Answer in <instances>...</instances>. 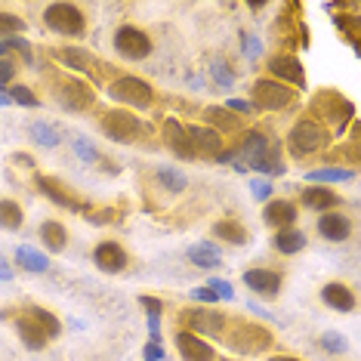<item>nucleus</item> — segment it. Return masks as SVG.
<instances>
[{
    "label": "nucleus",
    "mask_w": 361,
    "mask_h": 361,
    "mask_svg": "<svg viewBox=\"0 0 361 361\" xmlns=\"http://www.w3.org/2000/svg\"><path fill=\"white\" fill-rule=\"evenodd\" d=\"M312 111H315L318 124H331L343 133L346 130L349 121H355V109H352L349 99H343V93H336V90H322V93H315V99H312Z\"/></svg>",
    "instance_id": "nucleus-1"
},
{
    "label": "nucleus",
    "mask_w": 361,
    "mask_h": 361,
    "mask_svg": "<svg viewBox=\"0 0 361 361\" xmlns=\"http://www.w3.org/2000/svg\"><path fill=\"white\" fill-rule=\"evenodd\" d=\"M287 145H290V152L302 158V154H315L331 145V133H327V127H322L315 118H300L297 124H293L290 136H287Z\"/></svg>",
    "instance_id": "nucleus-2"
},
{
    "label": "nucleus",
    "mask_w": 361,
    "mask_h": 361,
    "mask_svg": "<svg viewBox=\"0 0 361 361\" xmlns=\"http://www.w3.org/2000/svg\"><path fill=\"white\" fill-rule=\"evenodd\" d=\"M109 96L121 105H130V109H152L154 105V87L142 78L124 75V78H114L109 84Z\"/></svg>",
    "instance_id": "nucleus-3"
},
{
    "label": "nucleus",
    "mask_w": 361,
    "mask_h": 361,
    "mask_svg": "<svg viewBox=\"0 0 361 361\" xmlns=\"http://www.w3.org/2000/svg\"><path fill=\"white\" fill-rule=\"evenodd\" d=\"M250 96H253L250 105L253 109H262V111H284V109H290V105L297 102V90L278 84V80H272V78L253 80Z\"/></svg>",
    "instance_id": "nucleus-4"
},
{
    "label": "nucleus",
    "mask_w": 361,
    "mask_h": 361,
    "mask_svg": "<svg viewBox=\"0 0 361 361\" xmlns=\"http://www.w3.org/2000/svg\"><path fill=\"white\" fill-rule=\"evenodd\" d=\"M44 22H47V28L62 37H80L87 28L84 13H80V6H75V4H50L44 10Z\"/></svg>",
    "instance_id": "nucleus-5"
},
{
    "label": "nucleus",
    "mask_w": 361,
    "mask_h": 361,
    "mask_svg": "<svg viewBox=\"0 0 361 361\" xmlns=\"http://www.w3.org/2000/svg\"><path fill=\"white\" fill-rule=\"evenodd\" d=\"M102 133L109 139H114V142H136V139L145 133V127L133 111L111 109V111L102 114Z\"/></svg>",
    "instance_id": "nucleus-6"
},
{
    "label": "nucleus",
    "mask_w": 361,
    "mask_h": 361,
    "mask_svg": "<svg viewBox=\"0 0 361 361\" xmlns=\"http://www.w3.org/2000/svg\"><path fill=\"white\" fill-rule=\"evenodd\" d=\"M275 343L272 331H266L262 324H238L232 334H228V346H232L235 352H241V355H259V352H266L269 346Z\"/></svg>",
    "instance_id": "nucleus-7"
},
{
    "label": "nucleus",
    "mask_w": 361,
    "mask_h": 361,
    "mask_svg": "<svg viewBox=\"0 0 361 361\" xmlns=\"http://www.w3.org/2000/svg\"><path fill=\"white\" fill-rule=\"evenodd\" d=\"M53 93H56V99H59L62 109H68V111H87L90 105L96 102L93 90H90L84 80L68 78V75L53 80Z\"/></svg>",
    "instance_id": "nucleus-8"
},
{
    "label": "nucleus",
    "mask_w": 361,
    "mask_h": 361,
    "mask_svg": "<svg viewBox=\"0 0 361 361\" xmlns=\"http://www.w3.org/2000/svg\"><path fill=\"white\" fill-rule=\"evenodd\" d=\"M226 318L223 312L216 309H183L179 312V322H183V331L188 334H207V336H219L226 331Z\"/></svg>",
    "instance_id": "nucleus-9"
},
{
    "label": "nucleus",
    "mask_w": 361,
    "mask_h": 361,
    "mask_svg": "<svg viewBox=\"0 0 361 361\" xmlns=\"http://www.w3.org/2000/svg\"><path fill=\"white\" fill-rule=\"evenodd\" d=\"M114 50L124 56V59L139 62L145 56H152V37L136 25H121L114 31Z\"/></svg>",
    "instance_id": "nucleus-10"
},
{
    "label": "nucleus",
    "mask_w": 361,
    "mask_h": 361,
    "mask_svg": "<svg viewBox=\"0 0 361 361\" xmlns=\"http://www.w3.org/2000/svg\"><path fill=\"white\" fill-rule=\"evenodd\" d=\"M269 71H272V80H278V84H284L290 90L306 87V71H302L297 56H290V53L272 56V59H269Z\"/></svg>",
    "instance_id": "nucleus-11"
},
{
    "label": "nucleus",
    "mask_w": 361,
    "mask_h": 361,
    "mask_svg": "<svg viewBox=\"0 0 361 361\" xmlns=\"http://www.w3.org/2000/svg\"><path fill=\"white\" fill-rule=\"evenodd\" d=\"M35 185H37V192H44L47 198H50L56 207H65V210H75V213H84L87 207L78 201V195L71 192L65 183H59L56 176H44V173H35Z\"/></svg>",
    "instance_id": "nucleus-12"
},
{
    "label": "nucleus",
    "mask_w": 361,
    "mask_h": 361,
    "mask_svg": "<svg viewBox=\"0 0 361 361\" xmlns=\"http://www.w3.org/2000/svg\"><path fill=\"white\" fill-rule=\"evenodd\" d=\"M53 59L62 62L68 71H80V75H96V68H99V62H96V56L84 50V47H59V50H53Z\"/></svg>",
    "instance_id": "nucleus-13"
},
{
    "label": "nucleus",
    "mask_w": 361,
    "mask_h": 361,
    "mask_svg": "<svg viewBox=\"0 0 361 361\" xmlns=\"http://www.w3.org/2000/svg\"><path fill=\"white\" fill-rule=\"evenodd\" d=\"M176 349L183 361H216V352H213L210 343H204L198 334H188V331H179L176 334Z\"/></svg>",
    "instance_id": "nucleus-14"
},
{
    "label": "nucleus",
    "mask_w": 361,
    "mask_h": 361,
    "mask_svg": "<svg viewBox=\"0 0 361 361\" xmlns=\"http://www.w3.org/2000/svg\"><path fill=\"white\" fill-rule=\"evenodd\" d=\"M185 136H188V142H192L195 154H210V158H216V154L223 152V136L210 127L192 124V127H185Z\"/></svg>",
    "instance_id": "nucleus-15"
},
{
    "label": "nucleus",
    "mask_w": 361,
    "mask_h": 361,
    "mask_svg": "<svg viewBox=\"0 0 361 361\" xmlns=\"http://www.w3.org/2000/svg\"><path fill=\"white\" fill-rule=\"evenodd\" d=\"M93 259H96V266L102 269V272H124L127 269V250L121 247L118 241H102V244H96V250H93Z\"/></svg>",
    "instance_id": "nucleus-16"
},
{
    "label": "nucleus",
    "mask_w": 361,
    "mask_h": 361,
    "mask_svg": "<svg viewBox=\"0 0 361 361\" xmlns=\"http://www.w3.org/2000/svg\"><path fill=\"white\" fill-rule=\"evenodd\" d=\"M244 284H247L253 293L269 297V300L281 293V275L272 272V269H250V272H244Z\"/></svg>",
    "instance_id": "nucleus-17"
},
{
    "label": "nucleus",
    "mask_w": 361,
    "mask_h": 361,
    "mask_svg": "<svg viewBox=\"0 0 361 361\" xmlns=\"http://www.w3.org/2000/svg\"><path fill=\"white\" fill-rule=\"evenodd\" d=\"M161 130H164V139H167V145L173 149V154L179 161H195V158H198L195 149H192V142H188V136H185V127L179 124L176 118H167Z\"/></svg>",
    "instance_id": "nucleus-18"
},
{
    "label": "nucleus",
    "mask_w": 361,
    "mask_h": 361,
    "mask_svg": "<svg viewBox=\"0 0 361 361\" xmlns=\"http://www.w3.org/2000/svg\"><path fill=\"white\" fill-rule=\"evenodd\" d=\"M262 219H266V226L272 228H293V223H297V204L290 201H269L266 210H262Z\"/></svg>",
    "instance_id": "nucleus-19"
},
{
    "label": "nucleus",
    "mask_w": 361,
    "mask_h": 361,
    "mask_svg": "<svg viewBox=\"0 0 361 361\" xmlns=\"http://www.w3.org/2000/svg\"><path fill=\"white\" fill-rule=\"evenodd\" d=\"M318 235L327 238V241H346L352 235V219L343 216V213H324L322 219H318Z\"/></svg>",
    "instance_id": "nucleus-20"
},
{
    "label": "nucleus",
    "mask_w": 361,
    "mask_h": 361,
    "mask_svg": "<svg viewBox=\"0 0 361 361\" xmlns=\"http://www.w3.org/2000/svg\"><path fill=\"white\" fill-rule=\"evenodd\" d=\"M204 121H207V127L216 130L219 136H223V133H238V130H241V124H244L238 114H232L228 109H223V105H210V109H204Z\"/></svg>",
    "instance_id": "nucleus-21"
},
{
    "label": "nucleus",
    "mask_w": 361,
    "mask_h": 361,
    "mask_svg": "<svg viewBox=\"0 0 361 361\" xmlns=\"http://www.w3.org/2000/svg\"><path fill=\"white\" fill-rule=\"evenodd\" d=\"M300 201L306 204L309 210H322V213H331L336 204H340V195H334L327 185H306L300 195Z\"/></svg>",
    "instance_id": "nucleus-22"
},
{
    "label": "nucleus",
    "mask_w": 361,
    "mask_h": 361,
    "mask_svg": "<svg viewBox=\"0 0 361 361\" xmlns=\"http://www.w3.org/2000/svg\"><path fill=\"white\" fill-rule=\"evenodd\" d=\"M322 300H324V306H331L336 312H352V309H355V293H352L346 284H340V281L324 284Z\"/></svg>",
    "instance_id": "nucleus-23"
},
{
    "label": "nucleus",
    "mask_w": 361,
    "mask_h": 361,
    "mask_svg": "<svg viewBox=\"0 0 361 361\" xmlns=\"http://www.w3.org/2000/svg\"><path fill=\"white\" fill-rule=\"evenodd\" d=\"M16 331H19L22 343H25L28 349H35V352H37V349H44V346H47V334L40 331V324L28 315V312H25V315L16 318Z\"/></svg>",
    "instance_id": "nucleus-24"
},
{
    "label": "nucleus",
    "mask_w": 361,
    "mask_h": 361,
    "mask_svg": "<svg viewBox=\"0 0 361 361\" xmlns=\"http://www.w3.org/2000/svg\"><path fill=\"white\" fill-rule=\"evenodd\" d=\"M37 235H40V241H44V247L50 253H62L65 244H68V232H65V226L56 223V219H47V223L37 228Z\"/></svg>",
    "instance_id": "nucleus-25"
},
{
    "label": "nucleus",
    "mask_w": 361,
    "mask_h": 361,
    "mask_svg": "<svg viewBox=\"0 0 361 361\" xmlns=\"http://www.w3.org/2000/svg\"><path fill=\"white\" fill-rule=\"evenodd\" d=\"M213 235L226 244H238V247L247 244V228L238 223V219H216V223H213Z\"/></svg>",
    "instance_id": "nucleus-26"
},
{
    "label": "nucleus",
    "mask_w": 361,
    "mask_h": 361,
    "mask_svg": "<svg viewBox=\"0 0 361 361\" xmlns=\"http://www.w3.org/2000/svg\"><path fill=\"white\" fill-rule=\"evenodd\" d=\"M272 244L278 253H300L306 247V235H302L300 228H281V232H275Z\"/></svg>",
    "instance_id": "nucleus-27"
},
{
    "label": "nucleus",
    "mask_w": 361,
    "mask_h": 361,
    "mask_svg": "<svg viewBox=\"0 0 361 361\" xmlns=\"http://www.w3.org/2000/svg\"><path fill=\"white\" fill-rule=\"evenodd\" d=\"M188 259L195 262V266H201V269H216L219 262H223V257H219V250H216V244H195L192 250H188Z\"/></svg>",
    "instance_id": "nucleus-28"
},
{
    "label": "nucleus",
    "mask_w": 361,
    "mask_h": 361,
    "mask_svg": "<svg viewBox=\"0 0 361 361\" xmlns=\"http://www.w3.org/2000/svg\"><path fill=\"white\" fill-rule=\"evenodd\" d=\"M16 262H19V269H25V272H47V269H50V259L35 247H19L16 250Z\"/></svg>",
    "instance_id": "nucleus-29"
},
{
    "label": "nucleus",
    "mask_w": 361,
    "mask_h": 361,
    "mask_svg": "<svg viewBox=\"0 0 361 361\" xmlns=\"http://www.w3.org/2000/svg\"><path fill=\"white\" fill-rule=\"evenodd\" d=\"M28 315H31V318H35V322L40 324V331L47 334V340H56V336L62 334L59 318H56L50 309H44V306H31V309H28Z\"/></svg>",
    "instance_id": "nucleus-30"
},
{
    "label": "nucleus",
    "mask_w": 361,
    "mask_h": 361,
    "mask_svg": "<svg viewBox=\"0 0 361 361\" xmlns=\"http://www.w3.org/2000/svg\"><path fill=\"white\" fill-rule=\"evenodd\" d=\"M25 223V213L16 201H0V228H6V232H16V228H22Z\"/></svg>",
    "instance_id": "nucleus-31"
},
{
    "label": "nucleus",
    "mask_w": 361,
    "mask_h": 361,
    "mask_svg": "<svg viewBox=\"0 0 361 361\" xmlns=\"http://www.w3.org/2000/svg\"><path fill=\"white\" fill-rule=\"evenodd\" d=\"M355 176L352 170H343V167H322V170H309V185H318V183H349Z\"/></svg>",
    "instance_id": "nucleus-32"
},
{
    "label": "nucleus",
    "mask_w": 361,
    "mask_h": 361,
    "mask_svg": "<svg viewBox=\"0 0 361 361\" xmlns=\"http://www.w3.org/2000/svg\"><path fill=\"white\" fill-rule=\"evenodd\" d=\"M158 183L167 188V195H183V192H185V185H188V179L179 173V170L161 167V170H158Z\"/></svg>",
    "instance_id": "nucleus-33"
},
{
    "label": "nucleus",
    "mask_w": 361,
    "mask_h": 361,
    "mask_svg": "<svg viewBox=\"0 0 361 361\" xmlns=\"http://www.w3.org/2000/svg\"><path fill=\"white\" fill-rule=\"evenodd\" d=\"M31 139H35L37 145H47V149H56V145H59V133H56L50 124H44V121L31 124Z\"/></svg>",
    "instance_id": "nucleus-34"
},
{
    "label": "nucleus",
    "mask_w": 361,
    "mask_h": 361,
    "mask_svg": "<svg viewBox=\"0 0 361 361\" xmlns=\"http://www.w3.org/2000/svg\"><path fill=\"white\" fill-rule=\"evenodd\" d=\"M25 31V22L13 13H0V40H10V37H19Z\"/></svg>",
    "instance_id": "nucleus-35"
},
{
    "label": "nucleus",
    "mask_w": 361,
    "mask_h": 361,
    "mask_svg": "<svg viewBox=\"0 0 361 361\" xmlns=\"http://www.w3.org/2000/svg\"><path fill=\"white\" fill-rule=\"evenodd\" d=\"M6 99L16 102V105H25V109H37V105H40V99L35 96V90H31V87H22V84L10 87V93H6Z\"/></svg>",
    "instance_id": "nucleus-36"
},
{
    "label": "nucleus",
    "mask_w": 361,
    "mask_h": 361,
    "mask_svg": "<svg viewBox=\"0 0 361 361\" xmlns=\"http://www.w3.org/2000/svg\"><path fill=\"white\" fill-rule=\"evenodd\" d=\"M336 28L349 37V44L358 50V16H336Z\"/></svg>",
    "instance_id": "nucleus-37"
},
{
    "label": "nucleus",
    "mask_w": 361,
    "mask_h": 361,
    "mask_svg": "<svg viewBox=\"0 0 361 361\" xmlns=\"http://www.w3.org/2000/svg\"><path fill=\"white\" fill-rule=\"evenodd\" d=\"M87 213V219H90V223H93V226H109V223H114V219H118V210H114V207H105V210H84Z\"/></svg>",
    "instance_id": "nucleus-38"
},
{
    "label": "nucleus",
    "mask_w": 361,
    "mask_h": 361,
    "mask_svg": "<svg viewBox=\"0 0 361 361\" xmlns=\"http://www.w3.org/2000/svg\"><path fill=\"white\" fill-rule=\"evenodd\" d=\"M213 80H216L219 87H232L235 84V75H232V68L223 62V59H216L213 62Z\"/></svg>",
    "instance_id": "nucleus-39"
},
{
    "label": "nucleus",
    "mask_w": 361,
    "mask_h": 361,
    "mask_svg": "<svg viewBox=\"0 0 361 361\" xmlns=\"http://www.w3.org/2000/svg\"><path fill=\"white\" fill-rule=\"evenodd\" d=\"M322 346L327 349V352H334V355H340V352H346V336L343 334H324L322 336Z\"/></svg>",
    "instance_id": "nucleus-40"
},
{
    "label": "nucleus",
    "mask_w": 361,
    "mask_h": 361,
    "mask_svg": "<svg viewBox=\"0 0 361 361\" xmlns=\"http://www.w3.org/2000/svg\"><path fill=\"white\" fill-rule=\"evenodd\" d=\"M75 152H78V158L87 161V164L99 161V152L93 149V142H90V139H75Z\"/></svg>",
    "instance_id": "nucleus-41"
},
{
    "label": "nucleus",
    "mask_w": 361,
    "mask_h": 361,
    "mask_svg": "<svg viewBox=\"0 0 361 361\" xmlns=\"http://www.w3.org/2000/svg\"><path fill=\"white\" fill-rule=\"evenodd\" d=\"M139 306L149 312V318H161V312H164V302L158 297H149V293H142V297H139Z\"/></svg>",
    "instance_id": "nucleus-42"
},
{
    "label": "nucleus",
    "mask_w": 361,
    "mask_h": 361,
    "mask_svg": "<svg viewBox=\"0 0 361 361\" xmlns=\"http://www.w3.org/2000/svg\"><path fill=\"white\" fill-rule=\"evenodd\" d=\"M250 192H253V198H257V201H266L269 195H272V183H269V179H253Z\"/></svg>",
    "instance_id": "nucleus-43"
},
{
    "label": "nucleus",
    "mask_w": 361,
    "mask_h": 361,
    "mask_svg": "<svg viewBox=\"0 0 361 361\" xmlns=\"http://www.w3.org/2000/svg\"><path fill=\"white\" fill-rule=\"evenodd\" d=\"M207 287H210L213 293H216V297H223V300H232V297H235V293H232V284L223 281V278H213Z\"/></svg>",
    "instance_id": "nucleus-44"
},
{
    "label": "nucleus",
    "mask_w": 361,
    "mask_h": 361,
    "mask_svg": "<svg viewBox=\"0 0 361 361\" xmlns=\"http://www.w3.org/2000/svg\"><path fill=\"white\" fill-rule=\"evenodd\" d=\"M13 78H16V62L4 56V59H0V87H6Z\"/></svg>",
    "instance_id": "nucleus-45"
},
{
    "label": "nucleus",
    "mask_w": 361,
    "mask_h": 361,
    "mask_svg": "<svg viewBox=\"0 0 361 361\" xmlns=\"http://www.w3.org/2000/svg\"><path fill=\"white\" fill-rule=\"evenodd\" d=\"M167 358V352H164V346L161 343H145V355H142V361H164Z\"/></svg>",
    "instance_id": "nucleus-46"
},
{
    "label": "nucleus",
    "mask_w": 361,
    "mask_h": 361,
    "mask_svg": "<svg viewBox=\"0 0 361 361\" xmlns=\"http://www.w3.org/2000/svg\"><path fill=\"white\" fill-rule=\"evenodd\" d=\"M226 109L232 111V114H250V111H253V105H250L247 99H228V102H226Z\"/></svg>",
    "instance_id": "nucleus-47"
},
{
    "label": "nucleus",
    "mask_w": 361,
    "mask_h": 361,
    "mask_svg": "<svg viewBox=\"0 0 361 361\" xmlns=\"http://www.w3.org/2000/svg\"><path fill=\"white\" fill-rule=\"evenodd\" d=\"M192 300H201V302H216L219 297L210 290V287H195V290H192Z\"/></svg>",
    "instance_id": "nucleus-48"
},
{
    "label": "nucleus",
    "mask_w": 361,
    "mask_h": 361,
    "mask_svg": "<svg viewBox=\"0 0 361 361\" xmlns=\"http://www.w3.org/2000/svg\"><path fill=\"white\" fill-rule=\"evenodd\" d=\"M10 161H13V164H22V167H28V170H35V158H31V154H22V152H16Z\"/></svg>",
    "instance_id": "nucleus-49"
},
{
    "label": "nucleus",
    "mask_w": 361,
    "mask_h": 361,
    "mask_svg": "<svg viewBox=\"0 0 361 361\" xmlns=\"http://www.w3.org/2000/svg\"><path fill=\"white\" fill-rule=\"evenodd\" d=\"M0 281H13V269H10V262H6L4 257H0Z\"/></svg>",
    "instance_id": "nucleus-50"
},
{
    "label": "nucleus",
    "mask_w": 361,
    "mask_h": 361,
    "mask_svg": "<svg viewBox=\"0 0 361 361\" xmlns=\"http://www.w3.org/2000/svg\"><path fill=\"white\" fill-rule=\"evenodd\" d=\"M269 361H300V358H290V355H275V358H269Z\"/></svg>",
    "instance_id": "nucleus-51"
},
{
    "label": "nucleus",
    "mask_w": 361,
    "mask_h": 361,
    "mask_svg": "<svg viewBox=\"0 0 361 361\" xmlns=\"http://www.w3.org/2000/svg\"><path fill=\"white\" fill-rule=\"evenodd\" d=\"M6 102H10V99H6V96H0V109H4V105H6Z\"/></svg>",
    "instance_id": "nucleus-52"
}]
</instances>
